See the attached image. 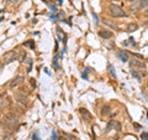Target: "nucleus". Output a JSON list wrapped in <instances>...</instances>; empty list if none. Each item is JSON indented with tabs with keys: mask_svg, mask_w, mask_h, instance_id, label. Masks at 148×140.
I'll use <instances>...</instances> for the list:
<instances>
[{
	"mask_svg": "<svg viewBox=\"0 0 148 140\" xmlns=\"http://www.w3.org/2000/svg\"><path fill=\"white\" fill-rule=\"evenodd\" d=\"M47 6L49 8V10H51V12H52V14H57V12H58V9H57V6H56V5H52V4H48Z\"/></svg>",
	"mask_w": 148,
	"mask_h": 140,
	"instance_id": "20",
	"label": "nucleus"
},
{
	"mask_svg": "<svg viewBox=\"0 0 148 140\" xmlns=\"http://www.w3.org/2000/svg\"><path fill=\"white\" fill-rule=\"evenodd\" d=\"M9 3H11V4H15V5H18V4H20L22 0H8Z\"/></svg>",
	"mask_w": 148,
	"mask_h": 140,
	"instance_id": "30",
	"label": "nucleus"
},
{
	"mask_svg": "<svg viewBox=\"0 0 148 140\" xmlns=\"http://www.w3.org/2000/svg\"><path fill=\"white\" fill-rule=\"evenodd\" d=\"M25 83V77L24 76H16L15 78H12L10 83H9V88L10 89H14V88H16V87H20L22 86Z\"/></svg>",
	"mask_w": 148,
	"mask_h": 140,
	"instance_id": "6",
	"label": "nucleus"
},
{
	"mask_svg": "<svg viewBox=\"0 0 148 140\" xmlns=\"http://www.w3.org/2000/svg\"><path fill=\"white\" fill-rule=\"evenodd\" d=\"M82 77L84 78V79H86V81H88V79H89V77H88V72H86V71H84V72L82 73Z\"/></svg>",
	"mask_w": 148,
	"mask_h": 140,
	"instance_id": "31",
	"label": "nucleus"
},
{
	"mask_svg": "<svg viewBox=\"0 0 148 140\" xmlns=\"http://www.w3.org/2000/svg\"><path fill=\"white\" fill-rule=\"evenodd\" d=\"M57 4L58 5H62V0H57Z\"/></svg>",
	"mask_w": 148,
	"mask_h": 140,
	"instance_id": "37",
	"label": "nucleus"
},
{
	"mask_svg": "<svg viewBox=\"0 0 148 140\" xmlns=\"http://www.w3.org/2000/svg\"><path fill=\"white\" fill-rule=\"evenodd\" d=\"M131 76H132V77H135L138 82H141V81H142V74L138 72L137 69H131Z\"/></svg>",
	"mask_w": 148,
	"mask_h": 140,
	"instance_id": "15",
	"label": "nucleus"
},
{
	"mask_svg": "<svg viewBox=\"0 0 148 140\" xmlns=\"http://www.w3.org/2000/svg\"><path fill=\"white\" fill-rule=\"evenodd\" d=\"M146 8H148V0H135V1H132V5L130 6V10L133 14H137L140 11H143Z\"/></svg>",
	"mask_w": 148,
	"mask_h": 140,
	"instance_id": "3",
	"label": "nucleus"
},
{
	"mask_svg": "<svg viewBox=\"0 0 148 140\" xmlns=\"http://www.w3.org/2000/svg\"><path fill=\"white\" fill-rule=\"evenodd\" d=\"M32 58H29V61H27V72H31V69H32Z\"/></svg>",
	"mask_w": 148,
	"mask_h": 140,
	"instance_id": "21",
	"label": "nucleus"
},
{
	"mask_svg": "<svg viewBox=\"0 0 148 140\" xmlns=\"http://www.w3.org/2000/svg\"><path fill=\"white\" fill-rule=\"evenodd\" d=\"M128 63H130V67H131L132 69H137V71H145V69L147 68L146 63L143 61H141V60L133 58V60H130Z\"/></svg>",
	"mask_w": 148,
	"mask_h": 140,
	"instance_id": "5",
	"label": "nucleus"
},
{
	"mask_svg": "<svg viewBox=\"0 0 148 140\" xmlns=\"http://www.w3.org/2000/svg\"><path fill=\"white\" fill-rule=\"evenodd\" d=\"M30 82H31V86H32V87H36V81H35V78H30Z\"/></svg>",
	"mask_w": 148,
	"mask_h": 140,
	"instance_id": "33",
	"label": "nucleus"
},
{
	"mask_svg": "<svg viewBox=\"0 0 148 140\" xmlns=\"http://www.w3.org/2000/svg\"><path fill=\"white\" fill-rule=\"evenodd\" d=\"M4 140H14V135H12V133H8V134H5V137H4Z\"/></svg>",
	"mask_w": 148,
	"mask_h": 140,
	"instance_id": "23",
	"label": "nucleus"
},
{
	"mask_svg": "<svg viewBox=\"0 0 148 140\" xmlns=\"http://www.w3.org/2000/svg\"><path fill=\"white\" fill-rule=\"evenodd\" d=\"M9 105H10L9 98L4 93H0V108H5V107H9Z\"/></svg>",
	"mask_w": 148,
	"mask_h": 140,
	"instance_id": "11",
	"label": "nucleus"
},
{
	"mask_svg": "<svg viewBox=\"0 0 148 140\" xmlns=\"http://www.w3.org/2000/svg\"><path fill=\"white\" fill-rule=\"evenodd\" d=\"M58 140H68V138L66 137V135H63V137H61V138H58Z\"/></svg>",
	"mask_w": 148,
	"mask_h": 140,
	"instance_id": "36",
	"label": "nucleus"
},
{
	"mask_svg": "<svg viewBox=\"0 0 148 140\" xmlns=\"http://www.w3.org/2000/svg\"><path fill=\"white\" fill-rule=\"evenodd\" d=\"M24 46H30V47H31V50H35V42H34V40H30L29 42L24 44Z\"/></svg>",
	"mask_w": 148,
	"mask_h": 140,
	"instance_id": "22",
	"label": "nucleus"
},
{
	"mask_svg": "<svg viewBox=\"0 0 148 140\" xmlns=\"http://www.w3.org/2000/svg\"><path fill=\"white\" fill-rule=\"evenodd\" d=\"M52 66H53V68H54V71H58V69H59V64H58V56H54V57H53Z\"/></svg>",
	"mask_w": 148,
	"mask_h": 140,
	"instance_id": "19",
	"label": "nucleus"
},
{
	"mask_svg": "<svg viewBox=\"0 0 148 140\" xmlns=\"http://www.w3.org/2000/svg\"><path fill=\"white\" fill-rule=\"evenodd\" d=\"M126 1H128V3H132V1H135V0H126Z\"/></svg>",
	"mask_w": 148,
	"mask_h": 140,
	"instance_id": "39",
	"label": "nucleus"
},
{
	"mask_svg": "<svg viewBox=\"0 0 148 140\" xmlns=\"http://www.w3.org/2000/svg\"><path fill=\"white\" fill-rule=\"evenodd\" d=\"M110 112H111V109H110V105L105 104V105L101 107L100 114H101V116H106V115H109V114H110Z\"/></svg>",
	"mask_w": 148,
	"mask_h": 140,
	"instance_id": "14",
	"label": "nucleus"
},
{
	"mask_svg": "<svg viewBox=\"0 0 148 140\" xmlns=\"http://www.w3.org/2000/svg\"><path fill=\"white\" fill-rule=\"evenodd\" d=\"M49 140H58V135H57V132H56V130H53V132H52V135H51Z\"/></svg>",
	"mask_w": 148,
	"mask_h": 140,
	"instance_id": "24",
	"label": "nucleus"
},
{
	"mask_svg": "<svg viewBox=\"0 0 148 140\" xmlns=\"http://www.w3.org/2000/svg\"><path fill=\"white\" fill-rule=\"evenodd\" d=\"M3 67H4V64H1V63H0V72L3 71Z\"/></svg>",
	"mask_w": 148,
	"mask_h": 140,
	"instance_id": "38",
	"label": "nucleus"
},
{
	"mask_svg": "<svg viewBox=\"0 0 148 140\" xmlns=\"http://www.w3.org/2000/svg\"><path fill=\"white\" fill-rule=\"evenodd\" d=\"M32 140H41V138H40V135H38V133H34L32 134Z\"/></svg>",
	"mask_w": 148,
	"mask_h": 140,
	"instance_id": "26",
	"label": "nucleus"
},
{
	"mask_svg": "<svg viewBox=\"0 0 148 140\" xmlns=\"http://www.w3.org/2000/svg\"><path fill=\"white\" fill-rule=\"evenodd\" d=\"M138 27H140V26H138L136 22H131V24H128V25H127V31H128V32L137 31V30H138Z\"/></svg>",
	"mask_w": 148,
	"mask_h": 140,
	"instance_id": "16",
	"label": "nucleus"
},
{
	"mask_svg": "<svg viewBox=\"0 0 148 140\" xmlns=\"http://www.w3.org/2000/svg\"><path fill=\"white\" fill-rule=\"evenodd\" d=\"M116 56H117V58L121 62L126 63V62L130 61V56L131 55H130V52L126 51V50H119V51H116Z\"/></svg>",
	"mask_w": 148,
	"mask_h": 140,
	"instance_id": "7",
	"label": "nucleus"
},
{
	"mask_svg": "<svg viewBox=\"0 0 148 140\" xmlns=\"http://www.w3.org/2000/svg\"><path fill=\"white\" fill-rule=\"evenodd\" d=\"M108 11L111 17H126L127 16L125 10L120 5H117V4H110L108 8Z\"/></svg>",
	"mask_w": 148,
	"mask_h": 140,
	"instance_id": "2",
	"label": "nucleus"
},
{
	"mask_svg": "<svg viewBox=\"0 0 148 140\" xmlns=\"http://www.w3.org/2000/svg\"><path fill=\"white\" fill-rule=\"evenodd\" d=\"M108 68H109V73H110V76L112 77L114 79H116V78H117V76H116V71H115V67L112 66V64H109Z\"/></svg>",
	"mask_w": 148,
	"mask_h": 140,
	"instance_id": "17",
	"label": "nucleus"
},
{
	"mask_svg": "<svg viewBox=\"0 0 148 140\" xmlns=\"http://www.w3.org/2000/svg\"><path fill=\"white\" fill-rule=\"evenodd\" d=\"M91 15H92V17H94V20H95V24H99V17H98V15H96V12L92 11Z\"/></svg>",
	"mask_w": 148,
	"mask_h": 140,
	"instance_id": "27",
	"label": "nucleus"
},
{
	"mask_svg": "<svg viewBox=\"0 0 148 140\" xmlns=\"http://www.w3.org/2000/svg\"><path fill=\"white\" fill-rule=\"evenodd\" d=\"M143 15H145V16H147V17H148V8H146L145 10H143Z\"/></svg>",
	"mask_w": 148,
	"mask_h": 140,
	"instance_id": "34",
	"label": "nucleus"
},
{
	"mask_svg": "<svg viewBox=\"0 0 148 140\" xmlns=\"http://www.w3.org/2000/svg\"><path fill=\"white\" fill-rule=\"evenodd\" d=\"M115 128H116L117 132H120V130H121V124H120L119 122H116V124H115Z\"/></svg>",
	"mask_w": 148,
	"mask_h": 140,
	"instance_id": "32",
	"label": "nucleus"
},
{
	"mask_svg": "<svg viewBox=\"0 0 148 140\" xmlns=\"http://www.w3.org/2000/svg\"><path fill=\"white\" fill-rule=\"evenodd\" d=\"M3 127L8 130V133H14L18 127V118L15 113H6L3 119Z\"/></svg>",
	"mask_w": 148,
	"mask_h": 140,
	"instance_id": "1",
	"label": "nucleus"
},
{
	"mask_svg": "<svg viewBox=\"0 0 148 140\" xmlns=\"http://www.w3.org/2000/svg\"><path fill=\"white\" fill-rule=\"evenodd\" d=\"M141 140H148V133L147 132L141 133Z\"/></svg>",
	"mask_w": 148,
	"mask_h": 140,
	"instance_id": "25",
	"label": "nucleus"
},
{
	"mask_svg": "<svg viewBox=\"0 0 148 140\" xmlns=\"http://www.w3.org/2000/svg\"><path fill=\"white\" fill-rule=\"evenodd\" d=\"M130 55H132L133 56V57H137V58H140V60H145V57H143V56L142 55H138V53H131V52H130Z\"/></svg>",
	"mask_w": 148,
	"mask_h": 140,
	"instance_id": "28",
	"label": "nucleus"
},
{
	"mask_svg": "<svg viewBox=\"0 0 148 140\" xmlns=\"http://www.w3.org/2000/svg\"><path fill=\"white\" fill-rule=\"evenodd\" d=\"M79 114H80V116H82V119L84 120L85 123H90L91 120H92V115H91V113L88 109H85V108H80L79 109Z\"/></svg>",
	"mask_w": 148,
	"mask_h": 140,
	"instance_id": "8",
	"label": "nucleus"
},
{
	"mask_svg": "<svg viewBox=\"0 0 148 140\" xmlns=\"http://www.w3.org/2000/svg\"><path fill=\"white\" fill-rule=\"evenodd\" d=\"M115 124H116V120H110L109 124L106 125V129H105V133H109L111 129L115 128Z\"/></svg>",
	"mask_w": 148,
	"mask_h": 140,
	"instance_id": "18",
	"label": "nucleus"
},
{
	"mask_svg": "<svg viewBox=\"0 0 148 140\" xmlns=\"http://www.w3.org/2000/svg\"><path fill=\"white\" fill-rule=\"evenodd\" d=\"M42 1H43V3H46V4H47V5H48V4H51V3H53V1H54V0H42Z\"/></svg>",
	"mask_w": 148,
	"mask_h": 140,
	"instance_id": "35",
	"label": "nucleus"
},
{
	"mask_svg": "<svg viewBox=\"0 0 148 140\" xmlns=\"http://www.w3.org/2000/svg\"><path fill=\"white\" fill-rule=\"evenodd\" d=\"M3 60H4V64H9V63H11V62L15 61V60H17V52H16L15 50H10V51H8V52L4 53Z\"/></svg>",
	"mask_w": 148,
	"mask_h": 140,
	"instance_id": "4",
	"label": "nucleus"
},
{
	"mask_svg": "<svg viewBox=\"0 0 148 140\" xmlns=\"http://www.w3.org/2000/svg\"><path fill=\"white\" fill-rule=\"evenodd\" d=\"M104 24L105 25H108L109 27H111L112 30H119V26H117V24L115 21H112V20H110V19H104Z\"/></svg>",
	"mask_w": 148,
	"mask_h": 140,
	"instance_id": "12",
	"label": "nucleus"
},
{
	"mask_svg": "<svg viewBox=\"0 0 148 140\" xmlns=\"http://www.w3.org/2000/svg\"><path fill=\"white\" fill-rule=\"evenodd\" d=\"M56 34H57V37H58V40H59V41H62V42H66L67 35L62 31V29H59V27H57V30H56Z\"/></svg>",
	"mask_w": 148,
	"mask_h": 140,
	"instance_id": "13",
	"label": "nucleus"
},
{
	"mask_svg": "<svg viewBox=\"0 0 148 140\" xmlns=\"http://www.w3.org/2000/svg\"><path fill=\"white\" fill-rule=\"evenodd\" d=\"M98 35L101 37V39L109 40V39H111V37H114V32L110 31V30H108V29H101V30H99Z\"/></svg>",
	"mask_w": 148,
	"mask_h": 140,
	"instance_id": "10",
	"label": "nucleus"
},
{
	"mask_svg": "<svg viewBox=\"0 0 148 140\" xmlns=\"http://www.w3.org/2000/svg\"><path fill=\"white\" fill-rule=\"evenodd\" d=\"M15 100L18 102L20 104H22L24 107H29V99L24 93H16L15 94Z\"/></svg>",
	"mask_w": 148,
	"mask_h": 140,
	"instance_id": "9",
	"label": "nucleus"
},
{
	"mask_svg": "<svg viewBox=\"0 0 148 140\" xmlns=\"http://www.w3.org/2000/svg\"><path fill=\"white\" fill-rule=\"evenodd\" d=\"M64 135L68 138V140H77V137H74L72 134H64Z\"/></svg>",
	"mask_w": 148,
	"mask_h": 140,
	"instance_id": "29",
	"label": "nucleus"
}]
</instances>
